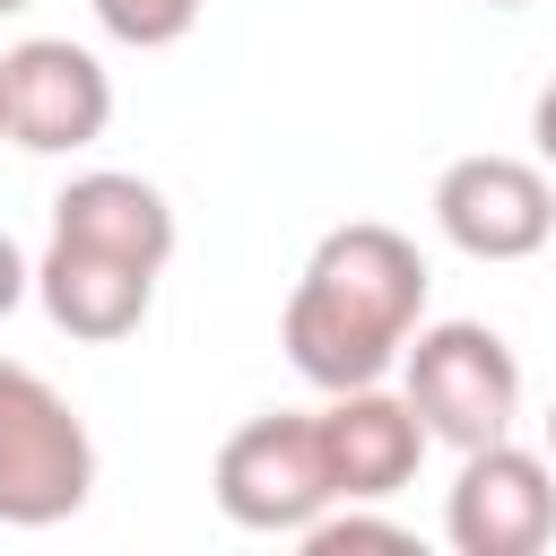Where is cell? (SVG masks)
Listing matches in <instances>:
<instances>
[{"label": "cell", "instance_id": "cell-7", "mask_svg": "<svg viewBox=\"0 0 556 556\" xmlns=\"http://www.w3.org/2000/svg\"><path fill=\"white\" fill-rule=\"evenodd\" d=\"M434 226L469 261H530L556 235V191L521 156H452L434 182Z\"/></svg>", "mask_w": 556, "mask_h": 556}, {"label": "cell", "instance_id": "cell-6", "mask_svg": "<svg viewBox=\"0 0 556 556\" xmlns=\"http://www.w3.org/2000/svg\"><path fill=\"white\" fill-rule=\"evenodd\" d=\"M443 539L460 556H539L556 539V469L539 452H521L513 434L460 452L452 504H443Z\"/></svg>", "mask_w": 556, "mask_h": 556}, {"label": "cell", "instance_id": "cell-8", "mask_svg": "<svg viewBox=\"0 0 556 556\" xmlns=\"http://www.w3.org/2000/svg\"><path fill=\"white\" fill-rule=\"evenodd\" d=\"M321 426V460H330V486L339 504H374V495H400L426 460V417L408 408V391H382V382H356V391H330V408L313 417Z\"/></svg>", "mask_w": 556, "mask_h": 556}, {"label": "cell", "instance_id": "cell-17", "mask_svg": "<svg viewBox=\"0 0 556 556\" xmlns=\"http://www.w3.org/2000/svg\"><path fill=\"white\" fill-rule=\"evenodd\" d=\"M9 9H26V0H0V17H9Z\"/></svg>", "mask_w": 556, "mask_h": 556}, {"label": "cell", "instance_id": "cell-3", "mask_svg": "<svg viewBox=\"0 0 556 556\" xmlns=\"http://www.w3.org/2000/svg\"><path fill=\"white\" fill-rule=\"evenodd\" d=\"M408 408L426 417L434 443L478 452L495 434H513L521 417V365L486 321H426L408 339Z\"/></svg>", "mask_w": 556, "mask_h": 556}, {"label": "cell", "instance_id": "cell-14", "mask_svg": "<svg viewBox=\"0 0 556 556\" xmlns=\"http://www.w3.org/2000/svg\"><path fill=\"white\" fill-rule=\"evenodd\" d=\"M530 139H539V156L556 165V87H539V104H530Z\"/></svg>", "mask_w": 556, "mask_h": 556}, {"label": "cell", "instance_id": "cell-5", "mask_svg": "<svg viewBox=\"0 0 556 556\" xmlns=\"http://www.w3.org/2000/svg\"><path fill=\"white\" fill-rule=\"evenodd\" d=\"M0 104H9V139L35 156H70L96 148L113 122V78L96 52H78L70 35H26L0 52Z\"/></svg>", "mask_w": 556, "mask_h": 556}, {"label": "cell", "instance_id": "cell-11", "mask_svg": "<svg viewBox=\"0 0 556 556\" xmlns=\"http://www.w3.org/2000/svg\"><path fill=\"white\" fill-rule=\"evenodd\" d=\"M200 9H208V0H96L104 35H122V43H139V52L182 43V35L200 26Z\"/></svg>", "mask_w": 556, "mask_h": 556}, {"label": "cell", "instance_id": "cell-9", "mask_svg": "<svg viewBox=\"0 0 556 556\" xmlns=\"http://www.w3.org/2000/svg\"><path fill=\"white\" fill-rule=\"evenodd\" d=\"M35 295H43L52 330L113 348V339H130V330L148 321V304H156V269H139V261H113V252H87V243H61V235H52V243H43V261H35Z\"/></svg>", "mask_w": 556, "mask_h": 556}, {"label": "cell", "instance_id": "cell-18", "mask_svg": "<svg viewBox=\"0 0 556 556\" xmlns=\"http://www.w3.org/2000/svg\"><path fill=\"white\" fill-rule=\"evenodd\" d=\"M0 130H9V104H0Z\"/></svg>", "mask_w": 556, "mask_h": 556}, {"label": "cell", "instance_id": "cell-12", "mask_svg": "<svg viewBox=\"0 0 556 556\" xmlns=\"http://www.w3.org/2000/svg\"><path fill=\"white\" fill-rule=\"evenodd\" d=\"M295 539H304V556H339V547H408V530H400V521H374V513H356V504H348V513L304 521Z\"/></svg>", "mask_w": 556, "mask_h": 556}, {"label": "cell", "instance_id": "cell-2", "mask_svg": "<svg viewBox=\"0 0 556 556\" xmlns=\"http://www.w3.org/2000/svg\"><path fill=\"white\" fill-rule=\"evenodd\" d=\"M96 486V443L87 417L17 356H0V521L9 530H52L87 504Z\"/></svg>", "mask_w": 556, "mask_h": 556}, {"label": "cell", "instance_id": "cell-16", "mask_svg": "<svg viewBox=\"0 0 556 556\" xmlns=\"http://www.w3.org/2000/svg\"><path fill=\"white\" fill-rule=\"evenodd\" d=\"M486 9H521V0H486Z\"/></svg>", "mask_w": 556, "mask_h": 556}, {"label": "cell", "instance_id": "cell-15", "mask_svg": "<svg viewBox=\"0 0 556 556\" xmlns=\"http://www.w3.org/2000/svg\"><path fill=\"white\" fill-rule=\"evenodd\" d=\"M547 452H556V408H547Z\"/></svg>", "mask_w": 556, "mask_h": 556}, {"label": "cell", "instance_id": "cell-1", "mask_svg": "<svg viewBox=\"0 0 556 556\" xmlns=\"http://www.w3.org/2000/svg\"><path fill=\"white\" fill-rule=\"evenodd\" d=\"M426 321V252L400 235V226H330L287 295V365L313 382V391H356V382H382L408 339Z\"/></svg>", "mask_w": 556, "mask_h": 556}, {"label": "cell", "instance_id": "cell-4", "mask_svg": "<svg viewBox=\"0 0 556 556\" xmlns=\"http://www.w3.org/2000/svg\"><path fill=\"white\" fill-rule=\"evenodd\" d=\"M208 486H217V513H226L235 530H269V539H295L304 521H321V513L339 504L330 460H321V426H313V417H287V408L235 426V434L217 443Z\"/></svg>", "mask_w": 556, "mask_h": 556}, {"label": "cell", "instance_id": "cell-13", "mask_svg": "<svg viewBox=\"0 0 556 556\" xmlns=\"http://www.w3.org/2000/svg\"><path fill=\"white\" fill-rule=\"evenodd\" d=\"M26 287H35V269H26V252H17L9 235H0V321H9L17 304H26Z\"/></svg>", "mask_w": 556, "mask_h": 556}, {"label": "cell", "instance_id": "cell-10", "mask_svg": "<svg viewBox=\"0 0 556 556\" xmlns=\"http://www.w3.org/2000/svg\"><path fill=\"white\" fill-rule=\"evenodd\" d=\"M52 235L61 243H87V252H113V261H139V269H165L174 261V208L139 174H78L52 200Z\"/></svg>", "mask_w": 556, "mask_h": 556}]
</instances>
